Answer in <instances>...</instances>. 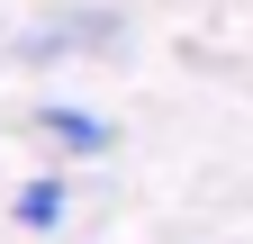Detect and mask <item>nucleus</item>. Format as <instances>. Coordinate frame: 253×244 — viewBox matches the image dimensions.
<instances>
[{"label":"nucleus","mask_w":253,"mask_h":244,"mask_svg":"<svg viewBox=\"0 0 253 244\" xmlns=\"http://www.w3.org/2000/svg\"><path fill=\"white\" fill-rule=\"evenodd\" d=\"M18 226H37V235L63 226V181H54V172H37V181L18 190Z\"/></svg>","instance_id":"obj_2"},{"label":"nucleus","mask_w":253,"mask_h":244,"mask_svg":"<svg viewBox=\"0 0 253 244\" xmlns=\"http://www.w3.org/2000/svg\"><path fill=\"white\" fill-rule=\"evenodd\" d=\"M37 127H45V145H73V154H109V127L90 109H63V100H45L37 109Z\"/></svg>","instance_id":"obj_1"}]
</instances>
